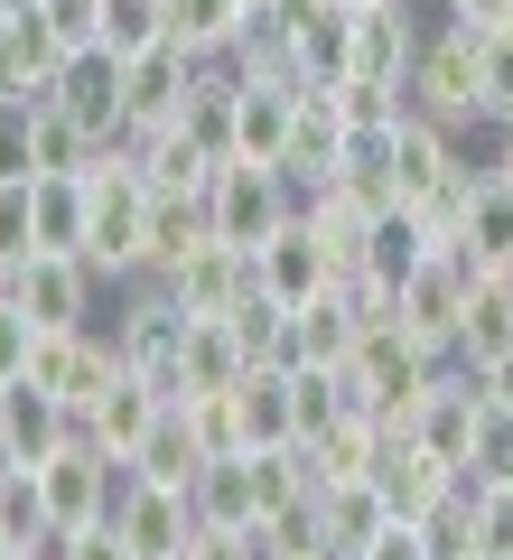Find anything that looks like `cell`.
Segmentation results:
<instances>
[{
	"label": "cell",
	"instance_id": "obj_1",
	"mask_svg": "<svg viewBox=\"0 0 513 560\" xmlns=\"http://www.w3.org/2000/svg\"><path fill=\"white\" fill-rule=\"evenodd\" d=\"M84 261L103 280H150L159 271V187L131 150H103L84 168Z\"/></svg>",
	"mask_w": 513,
	"mask_h": 560
},
{
	"label": "cell",
	"instance_id": "obj_2",
	"mask_svg": "<svg viewBox=\"0 0 513 560\" xmlns=\"http://www.w3.org/2000/svg\"><path fill=\"white\" fill-rule=\"evenodd\" d=\"M476 38H486V28H457V20H439V10H430L401 103L430 113V121H448V131H486V66H476Z\"/></svg>",
	"mask_w": 513,
	"mask_h": 560
},
{
	"label": "cell",
	"instance_id": "obj_3",
	"mask_svg": "<svg viewBox=\"0 0 513 560\" xmlns=\"http://www.w3.org/2000/svg\"><path fill=\"white\" fill-rule=\"evenodd\" d=\"M448 355H430V346L411 337L401 318H364V337H355V355H346V393L364 401V411H383L401 430V411H411L420 393H430V374Z\"/></svg>",
	"mask_w": 513,
	"mask_h": 560
},
{
	"label": "cell",
	"instance_id": "obj_4",
	"mask_svg": "<svg viewBox=\"0 0 513 560\" xmlns=\"http://www.w3.org/2000/svg\"><path fill=\"white\" fill-rule=\"evenodd\" d=\"M299 215V187L290 168H261V160H215L206 168V224H215V243H271L280 224Z\"/></svg>",
	"mask_w": 513,
	"mask_h": 560
},
{
	"label": "cell",
	"instance_id": "obj_5",
	"mask_svg": "<svg viewBox=\"0 0 513 560\" xmlns=\"http://www.w3.org/2000/svg\"><path fill=\"white\" fill-rule=\"evenodd\" d=\"M10 300L38 318V337H66V327H103L113 280H103L84 253H28L20 271H10Z\"/></svg>",
	"mask_w": 513,
	"mask_h": 560
},
{
	"label": "cell",
	"instance_id": "obj_6",
	"mask_svg": "<svg viewBox=\"0 0 513 560\" xmlns=\"http://www.w3.org/2000/svg\"><path fill=\"white\" fill-rule=\"evenodd\" d=\"M486 401H494V393L476 383V364H439L430 393L401 411V440L430 448L439 467H457V477H467V467H476V430H486Z\"/></svg>",
	"mask_w": 513,
	"mask_h": 560
},
{
	"label": "cell",
	"instance_id": "obj_7",
	"mask_svg": "<svg viewBox=\"0 0 513 560\" xmlns=\"http://www.w3.org/2000/svg\"><path fill=\"white\" fill-rule=\"evenodd\" d=\"M103 327H113V346H121V364L131 374H150V383H178V346H187V308L168 300V280H121L113 290V308H103Z\"/></svg>",
	"mask_w": 513,
	"mask_h": 560
},
{
	"label": "cell",
	"instance_id": "obj_8",
	"mask_svg": "<svg viewBox=\"0 0 513 560\" xmlns=\"http://www.w3.org/2000/svg\"><path fill=\"white\" fill-rule=\"evenodd\" d=\"M476 261L457 253V243H439L430 261H420L411 280H401V300H393V318L411 327L420 346H430V355H457V327H467V300H476Z\"/></svg>",
	"mask_w": 513,
	"mask_h": 560
},
{
	"label": "cell",
	"instance_id": "obj_9",
	"mask_svg": "<svg viewBox=\"0 0 513 560\" xmlns=\"http://www.w3.org/2000/svg\"><path fill=\"white\" fill-rule=\"evenodd\" d=\"M121 477H131V467L113 458V448H94L75 430V440L57 448V458L38 467V495H47V514L66 523V533H84V523H113V504H121Z\"/></svg>",
	"mask_w": 513,
	"mask_h": 560
},
{
	"label": "cell",
	"instance_id": "obj_10",
	"mask_svg": "<svg viewBox=\"0 0 513 560\" xmlns=\"http://www.w3.org/2000/svg\"><path fill=\"white\" fill-rule=\"evenodd\" d=\"M420 28H430V0H374V10H355V28H346V75L355 84H411Z\"/></svg>",
	"mask_w": 513,
	"mask_h": 560
},
{
	"label": "cell",
	"instance_id": "obj_11",
	"mask_svg": "<svg viewBox=\"0 0 513 560\" xmlns=\"http://www.w3.org/2000/svg\"><path fill=\"white\" fill-rule=\"evenodd\" d=\"M159 280H168V300H178L187 318H224V308L253 300V253L206 234V243H187V253L159 261Z\"/></svg>",
	"mask_w": 513,
	"mask_h": 560
},
{
	"label": "cell",
	"instance_id": "obj_12",
	"mask_svg": "<svg viewBox=\"0 0 513 560\" xmlns=\"http://www.w3.org/2000/svg\"><path fill=\"white\" fill-rule=\"evenodd\" d=\"M113 533L131 541L140 560H187V541H197V495H187V486H159V477H121Z\"/></svg>",
	"mask_w": 513,
	"mask_h": 560
},
{
	"label": "cell",
	"instance_id": "obj_13",
	"mask_svg": "<svg viewBox=\"0 0 513 560\" xmlns=\"http://www.w3.org/2000/svg\"><path fill=\"white\" fill-rule=\"evenodd\" d=\"M121 374V346L113 327H66V337H38V364H28V383H47V393L66 401V411H94V393Z\"/></svg>",
	"mask_w": 513,
	"mask_h": 560
},
{
	"label": "cell",
	"instance_id": "obj_14",
	"mask_svg": "<svg viewBox=\"0 0 513 560\" xmlns=\"http://www.w3.org/2000/svg\"><path fill=\"white\" fill-rule=\"evenodd\" d=\"M187 94H197V57H187L178 38L121 57V131H159V121H178Z\"/></svg>",
	"mask_w": 513,
	"mask_h": 560
},
{
	"label": "cell",
	"instance_id": "obj_15",
	"mask_svg": "<svg viewBox=\"0 0 513 560\" xmlns=\"http://www.w3.org/2000/svg\"><path fill=\"white\" fill-rule=\"evenodd\" d=\"M159 411H168V383H150V374H131V364H121V374L94 393V411H84L75 430H84L94 448H113L121 467H131V458H140V440L159 430Z\"/></svg>",
	"mask_w": 513,
	"mask_h": 560
},
{
	"label": "cell",
	"instance_id": "obj_16",
	"mask_svg": "<svg viewBox=\"0 0 513 560\" xmlns=\"http://www.w3.org/2000/svg\"><path fill=\"white\" fill-rule=\"evenodd\" d=\"M66 440H75V411H66L47 383H28V374L0 383V458L10 467H47Z\"/></svg>",
	"mask_w": 513,
	"mask_h": 560
},
{
	"label": "cell",
	"instance_id": "obj_17",
	"mask_svg": "<svg viewBox=\"0 0 513 560\" xmlns=\"http://www.w3.org/2000/svg\"><path fill=\"white\" fill-rule=\"evenodd\" d=\"M299 94H308L299 75H243V94H234V160L280 168V150H290V121H299Z\"/></svg>",
	"mask_w": 513,
	"mask_h": 560
},
{
	"label": "cell",
	"instance_id": "obj_18",
	"mask_svg": "<svg viewBox=\"0 0 513 560\" xmlns=\"http://www.w3.org/2000/svg\"><path fill=\"white\" fill-rule=\"evenodd\" d=\"M243 374H253L243 327H234V318H187V346H178V383H168V401H187V393H234Z\"/></svg>",
	"mask_w": 513,
	"mask_h": 560
},
{
	"label": "cell",
	"instance_id": "obj_19",
	"mask_svg": "<svg viewBox=\"0 0 513 560\" xmlns=\"http://www.w3.org/2000/svg\"><path fill=\"white\" fill-rule=\"evenodd\" d=\"M47 103H66L84 131L121 140V57H113V47H75V57L57 66V94H47Z\"/></svg>",
	"mask_w": 513,
	"mask_h": 560
},
{
	"label": "cell",
	"instance_id": "obj_20",
	"mask_svg": "<svg viewBox=\"0 0 513 560\" xmlns=\"http://www.w3.org/2000/svg\"><path fill=\"white\" fill-rule=\"evenodd\" d=\"M364 337V300L336 280V290H317L308 308H290V364H346Z\"/></svg>",
	"mask_w": 513,
	"mask_h": 560
},
{
	"label": "cell",
	"instance_id": "obj_21",
	"mask_svg": "<svg viewBox=\"0 0 513 560\" xmlns=\"http://www.w3.org/2000/svg\"><path fill=\"white\" fill-rule=\"evenodd\" d=\"M308 514H317V541H327L336 560H355L364 541L393 523V504H383V486H374V477H346V486H317Z\"/></svg>",
	"mask_w": 513,
	"mask_h": 560
},
{
	"label": "cell",
	"instance_id": "obj_22",
	"mask_svg": "<svg viewBox=\"0 0 513 560\" xmlns=\"http://www.w3.org/2000/svg\"><path fill=\"white\" fill-rule=\"evenodd\" d=\"M448 477H457V467H439L430 448H411L401 430H393V448H383V467H374V486H383V504H393V523H420L439 495H448Z\"/></svg>",
	"mask_w": 513,
	"mask_h": 560
},
{
	"label": "cell",
	"instance_id": "obj_23",
	"mask_svg": "<svg viewBox=\"0 0 513 560\" xmlns=\"http://www.w3.org/2000/svg\"><path fill=\"white\" fill-rule=\"evenodd\" d=\"M457 253H467L476 271H513V187H504V178H476V187H467Z\"/></svg>",
	"mask_w": 513,
	"mask_h": 560
},
{
	"label": "cell",
	"instance_id": "obj_24",
	"mask_svg": "<svg viewBox=\"0 0 513 560\" xmlns=\"http://www.w3.org/2000/svg\"><path fill=\"white\" fill-rule=\"evenodd\" d=\"M187 495H197V523H215V533H253V523H261V495H253V458H243V448H234V458H206Z\"/></svg>",
	"mask_w": 513,
	"mask_h": 560
},
{
	"label": "cell",
	"instance_id": "obj_25",
	"mask_svg": "<svg viewBox=\"0 0 513 560\" xmlns=\"http://www.w3.org/2000/svg\"><path fill=\"white\" fill-rule=\"evenodd\" d=\"M234 411H243V448H280V440H299L290 364H253V374L234 383Z\"/></svg>",
	"mask_w": 513,
	"mask_h": 560
},
{
	"label": "cell",
	"instance_id": "obj_26",
	"mask_svg": "<svg viewBox=\"0 0 513 560\" xmlns=\"http://www.w3.org/2000/svg\"><path fill=\"white\" fill-rule=\"evenodd\" d=\"M197 467H206V440H197V420H187V401H168V411H159V430L140 440L131 477H159V486H197Z\"/></svg>",
	"mask_w": 513,
	"mask_h": 560
},
{
	"label": "cell",
	"instance_id": "obj_27",
	"mask_svg": "<svg viewBox=\"0 0 513 560\" xmlns=\"http://www.w3.org/2000/svg\"><path fill=\"white\" fill-rule=\"evenodd\" d=\"M243 20H253V0H168V38L187 57H234Z\"/></svg>",
	"mask_w": 513,
	"mask_h": 560
},
{
	"label": "cell",
	"instance_id": "obj_28",
	"mask_svg": "<svg viewBox=\"0 0 513 560\" xmlns=\"http://www.w3.org/2000/svg\"><path fill=\"white\" fill-rule=\"evenodd\" d=\"M420 533H430L439 560H467L476 551V477H448V495L420 514Z\"/></svg>",
	"mask_w": 513,
	"mask_h": 560
},
{
	"label": "cell",
	"instance_id": "obj_29",
	"mask_svg": "<svg viewBox=\"0 0 513 560\" xmlns=\"http://www.w3.org/2000/svg\"><path fill=\"white\" fill-rule=\"evenodd\" d=\"M38 253H84V178H38Z\"/></svg>",
	"mask_w": 513,
	"mask_h": 560
},
{
	"label": "cell",
	"instance_id": "obj_30",
	"mask_svg": "<svg viewBox=\"0 0 513 560\" xmlns=\"http://www.w3.org/2000/svg\"><path fill=\"white\" fill-rule=\"evenodd\" d=\"M159 38H168V0H103V38L94 47L140 57V47H159Z\"/></svg>",
	"mask_w": 513,
	"mask_h": 560
},
{
	"label": "cell",
	"instance_id": "obj_31",
	"mask_svg": "<svg viewBox=\"0 0 513 560\" xmlns=\"http://www.w3.org/2000/svg\"><path fill=\"white\" fill-rule=\"evenodd\" d=\"M38 253V178H0V271Z\"/></svg>",
	"mask_w": 513,
	"mask_h": 560
},
{
	"label": "cell",
	"instance_id": "obj_32",
	"mask_svg": "<svg viewBox=\"0 0 513 560\" xmlns=\"http://www.w3.org/2000/svg\"><path fill=\"white\" fill-rule=\"evenodd\" d=\"M476 66H486V131H494V121H513V20L476 38Z\"/></svg>",
	"mask_w": 513,
	"mask_h": 560
},
{
	"label": "cell",
	"instance_id": "obj_33",
	"mask_svg": "<svg viewBox=\"0 0 513 560\" xmlns=\"http://www.w3.org/2000/svg\"><path fill=\"white\" fill-rule=\"evenodd\" d=\"M28 364H38V318H28V308L0 290V383H20Z\"/></svg>",
	"mask_w": 513,
	"mask_h": 560
},
{
	"label": "cell",
	"instance_id": "obj_34",
	"mask_svg": "<svg viewBox=\"0 0 513 560\" xmlns=\"http://www.w3.org/2000/svg\"><path fill=\"white\" fill-rule=\"evenodd\" d=\"M476 551L513 560V486H476Z\"/></svg>",
	"mask_w": 513,
	"mask_h": 560
},
{
	"label": "cell",
	"instance_id": "obj_35",
	"mask_svg": "<svg viewBox=\"0 0 513 560\" xmlns=\"http://www.w3.org/2000/svg\"><path fill=\"white\" fill-rule=\"evenodd\" d=\"M28 20L57 28V47H94V38H103V0H38Z\"/></svg>",
	"mask_w": 513,
	"mask_h": 560
},
{
	"label": "cell",
	"instance_id": "obj_36",
	"mask_svg": "<svg viewBox=\"0 0 513 560\" xmlns=\"http://www.w3.org/2000/svg\"><path fill=\"white\" fill-rule=\"evenodd\" d=\"M355 560H439V551H430V533H420V523H383Z\"/></svg>",
	"mask_w": 513,
	"mask_h": 560
},
{
	"label": "cell",
	"instance_id": "obj_37",
	"mask_svg": "<svg viewBox=\"0 0 513 560\" xmlns=\"http://www.w3.org/2000/svg\"><path fill=\"white\" fill-rule=\"evenodd\" d=\"M187 560H261V523H253V533H215V523H197Z\"/></svg>",
	"mask_w": 513,
	"mask_h": 560
},
{
	"label": "cell",
	"instance_id": "obj_38",
	"mask_svg": "<svg viewBox=\"0 0 513 560\" xmlns=\"http://www.w3.org/2000/svg\"><path fill=\"white\" fill-rule=\"evenodd\" d=\"M66 560H140V551L113 533V523H84V533H66Z\"/></svg>",
	"mask_w": 513,
	"mask_h": 560
},
{
	"label": "cell",
	"instance_id": "obj_39",
	"mask_svg": "<svg viewBox=\"0 0 513 560\" xmlns=\"http://www.w3.org/2000/svg\"><path fill=\"white\" fill-rule=\"evenodd\" d=\"M439 20H457V28H494V20H513V0H430Z\"/></svg>",
	"mask_w": 513,
	"mask_h": 560
},
{
	"label": "cell",
	"instance_id": "obj_40",
	"mask_svg": "<svg viewBox=\"0 0 513 560\" xmlns=\"http://www.w3.org/2000/svg\"><path fill=\"white\" fill-rule=\"evenodd\" d=\"M476 140H486V178L513 187V121H494V131H476Z\"/></svg>",
	"mask_w": 513,
	"mask_h": 560
},
{
	"label": "cell",
	"instance_id": "obj_41",
	"mask_svg": "<svg viewBox=\"0 0 513 560\" xmlns=\"http://www.w3.org/2000/svg\"><path fill=\"white\" fill-rule=\"evenodd\" d=\"M476 383H486V393H494V401H504V411H513V355H504V364H486V374H476Z\"/></svg>",
	"mask_w": 513,
	"mask_h": 560
},
{
	"label": "cell",
	"instance_id": "obj_42",
	"mask_svg": "<svg viewBox=\"0 0 513 560\" xmlns=\"http://www.w3.org/2000/svg\"><path fill=\"white\" fill-rule=\"evenodd\" d=\"M0 560H20V541H10V533H0Z\"/></svg>",
	"mask_w": 513,
	"mask_h": 560
},
{
	"label": "cell",
	"instance_id": "obj_43",
	"mask_svg": "<svg viewBox=\"0 0 513 560\" xmlns=\"http://www.w3.org/2000/svg\"><path fill=\"white\" fill-rule=\"evenodd\" d=\"M0 28H10V0H0Z\"/></svg>",
	"mask_w": 513,
	"mask_h": 560
},
{
	"label": "cell",
	"instance_id": "obj_44",
	"mask_svg": "<svg viewBox=\"0 0 513 560\" xmlns=\"http://www.w3.org/2000/svg\"><path fill=\"white\" fill-rule=\"evenodd\" d=\"M346 10H374V0H346Z\"/></svg>",
	"mask_w": 513,
	"mask_h": 560
},
{
	"label": "cell",
	"instance_id": "obj_45",
	"mask_svg": "<svg viewBox=\"0 0 513 560\" xmlns=\"http://www.w3.org/2000/svg\"><path fill=\"white\" fill-rule=\"evenodd\" d=\"M467 560H486V551H467Z\"/></svg>",
	"mask_w": 513,
	"mask_h": 560
}]
</instances>
